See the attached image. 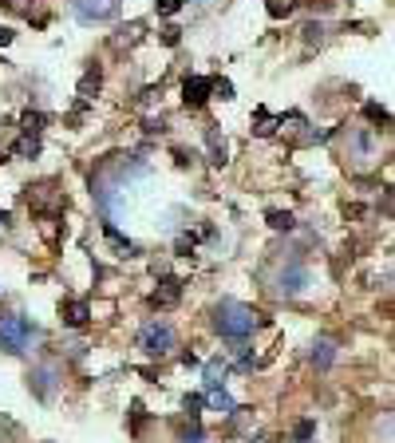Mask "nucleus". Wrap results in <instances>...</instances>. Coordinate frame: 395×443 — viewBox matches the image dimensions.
<instances>
[{"mask_svg":"<svg viewBox=\"0 0 395 443\" xmlns=\"http://www.w3.org/2000/svg\"><path fill=\"white\" fill-rule=\"evenodd\" d=\"M257 325H261V313L241 305V301H222V305L213 309V329L222 332L225 341H245Z\"/></svg>","mask_w":395,"mask_h":443,"instance_id":"nucleus-1","label":"nucleus"},{"mask_svg":"<svg viewBox=\"0 0 395 443\" xmlns=\"http://www.w3.org/2000/svg\"><path fill=\"white\" fill-rule=\"evenodd\" d=\"M32 320L28 317H0V348L8 357H20L28 345H32Z\"/></svg>","mask_w":395,"mask_h":443,"instance_id":"nucleus-2","label":"nucleus"},{"mask_svg":"<svg viewBox=\"0 0 395 443\" xmlns=\"http://www.w3.org/2000/svg\"><path fill=\"white\" fill-rule=\"evenodd\" d=\"M138 348H143L147 357H166L174 348V329L170 325H159V320L147 325V329L138 332Z\"/></svg>","mask_w":395,"mask_h":443,"instance_id":"nucleus-3","label":"nucleus"},{"mask_svg":"<svg viewBox=\"0 0 395 443\" xmlns=\"http://www.w3.org/2000/svg\"><path fill=\"white\" fill-rule=\"evenodd\" d=\"M72 8H75L79 20L95 24V20H111V16L119 13V0H72Z\"/></svg>","mask_w":395,"mask_h":443,"instance_id":"nucleus-4","label":"nucleus"},{"mask_svg":"<svg viewBox=\"0 0 395 443\" xmlns=\"http://www.w3.org/2000/svg\"><path fill=\"white\" fill-rule=\"evenodd\" d=\"M210 91H213V79H210V75H186L182 103H186V107H202V103L210 99Z\"/></svg>","mask_w":395,"mask_h":443,"instance_id":"nucleus-5","label":"nucleus"},{"mask_svg":"<svg viewBox=\"0 0 395 443\" xmlns=\"http://www.w3.org/2000/svg\"><path fill=\"white\" fill-rule=\"evenodd\" d=\"M305 285H309V270H305V265H289V270L281 273V293L296 297V293H305Z\"/></svg>","mask_w":395,"mask_h":443,"instance_id":"nucleus-6","label":"nucleus"},{"mask_svg":"<svg viewBox=\"0 0 395 443\" xmlns=\"http://www.w3.org/2000/svg\"><path fill=\"white\" fill-rule=\"evenodd\" d=\"M178 297H182V281H178V277H162V285L154 289L150 301L159 309H170V305H178Z\"/></svg>","mask_w":395,"mask_h":443,"instance_id":"nucleus-7","label":"nucleus"},{"mask_svg":"<svg viewBox=\"0 0 395 443\" xmlns=\"http://www.w3.org/2000/svg\"><path fill=\"white\" fill-rule=\"evenodd\" d=\"M60 317H63V325L79 329V325H87V317H91V305H87V301H63Z\"/></svg>","mask_w":395,"mask_h":443,"instance_id":"nucleus-8","label":"nucleus"},{"mask_svg":"<svg viewBox=\"0 0 395 443\" xmlns=\"http://www.w3.org/2000/svg\"><path fill=\"white\" fill-rule=\"evenodd\" d=\"M99 87H103V75H99V68H87L83 79H79V99H95L99 95Z\"/></svg>","mask_w":395,"mask_h":443,"instance_id":"nucleus-9","label":"nucleus"},{"mask_svg":"<svg viewBox=\"0 0 395 443\" xmlns=\"http://www.w3.org/2000/svg\"><path fill=\"white\" fill-rule=\"evenodd\" d=\"M332 360H336L332 341H316V345H312V364H316V368H332Z\"/></svg>","mask_w":395,"mask_h":443,"instance_id":"nucleus-10","label":"nucleus"},{"mask_svg":"<svg viewBox=\"0 0 395 443\" xmlns=\"http://www.w3.org/2000/svg\"><path fill=\"white\" fill-rule=\"evenodd\" d=\"M103 234H107V242H111V246L119 249V258H135V254H138V249H135V242H127V238L119 234L115 226H103Z\"/></svg>","mask_w":395,"mask_h":443,"instance_id":"nucleus-11","label":"nucleus"},{"mask_svg":"<svg viewBox=\"0 0 395 443\" xmlns=\"http://www.w3.org/2000/svg\"><path fill=\"white\" fill-rule=\"evenodd\" d=\"M44 123H48V115H40V111H24V119H20V131H24V135H32V139H40Z\"/></svg>","mask_w":395,"mask_h":443,"instance_id":"nucleus-12","label":"nucleus"},{"mask_svg":"<svg viewBox=\"0 0 395 443\" xmlns=\"http://www.w3.org/2000/svg\"><path fill=\"white\" fill-rule=\"evenodd\" d=\"M210 407H213V412H222V416H229L237 404H234V396L225 392V388H213V392H210Z\"/></svg>","mask_w":395,"mask_h":443,"instance_id":"nucleus-13","label":"nucleus"},{"mask_svg":"<svg viewBox=\"0 0 395 443\" xmlns=\"http://www.w3.org/2000/svg\"><path fill=\"white\" fill-rule=\"evenodd\" d=\"M51 376H56L51 368H36V372H32V388H36V396H44V400L51 396Z\"/></svg>","mask_w":395,"mask_h":443,"instance_id":"nucleus-14","label":"nucleus"},{"mask_svg":"<svg viewBox=\"0 0 395 443\" xmlns=\"http://www.w3.org/2000/svg\"><path fill=\"white\" fill-rule=\"evenodd\" d=\"M222 380H225V364L222 360H210V364H206V392L222 388Z\"/></svg>","mask_w":395,"mask_h":443,"instance_id":"nucleus-15","label":"nucleus"},{"mask_svg":"<svg viewBox=\"0 0 395 443\" xmlns=\"http://www.w3.org/2000/svg\"><path fill=\"white\" fill-rule=\"evenodd\" d=\"M265 222H269V230H293V226H296V218L289 214V210H273Z\"/></svg>","mask_w":395,"mask_h":443,"instance_id":"nucleus-16","label":"nucleus"},{"mask_svg":"<svg viewBox=\"0 0 395 443\" xmlns=\"http://www.w3.org/2000/svg\"><path fill=\"white\" fill-rule=\"evenodd\" d=\"M296 8V0H265V13L273 16V20H281V16H289Z\"/></svg>","mask_w":395,"mask_h":443,"instance_id":"nucleus-17","label":"nucleus"},{"mask_svg":"<svg viewBox=\"0 0 395 443\" xmlns=\"http://www.w3.org/2000/svg\"><path fill=\"white\" fill-rule=\"evenodd\" d=\"M277 123H281V119H273L265 107H257V127H253L257 135H273V131H277Z\"/></svg>","mask_w":395,"mask_h":443,"instance_id":"nucleus-18","label":"nucleus"},{"mask_svg":"<svg viewBox=\"0 0 395 443\" xmlns=\"http://www.w3.org/2000/svg\"><path fill=\"white\" fill-rule=\"evenodd\" d=\"M16 155H20V159H36V155H40V139H32V135H24V139H20V143H16Z\"/></svg>","mask_w":395,"mask_h":443,"instance_id":"nucleus-19","label":"nucleus"},{"mask_svg":"<svg viewBox=\"0 0 395 443\" xmlns=\"http://www.w3.org/2000/svg\"><path fill=\"white\" fill-rule=\"evenodd\" d=\"M202 407H206V396H186V400H182V412H186V416H190V419H198V416H202Z\"/></svg>","mask_w":395,"mask_h":443,"instance_id":"nucleus-20","label":"nucleus"},{"mask_svg":"<svg viewBox=\"0 0 395 443\" xmlns=\"http://www.w3.org/2000/svg\"><path fill=\"white\" fill-rule=\"evenodd\" d=\"M178 443H206V431L198 428V419H194V423H190V428L182 431V435H178Z\"/></svg>","mask_w":395,"mask_h":443,"instance_id":"nucleus-21","label":"nucleus"},{"mask_svg":"<svg viewBox=\"0 0 395 443\" xmlns=\"http://www.w3.org/2000/svg\"><path fill=\"white\" fill-rule=\"evenodd\" d=\"M312 431H316V423H312V419H300L293 428V435H296V443H305V440H312Z\"/></svg>","mask_w":395,"mask_h":443,"instance_id":"nucleus-22","label":"nucleus"},{"mask_svg":"<svg viewBox=\"0 0 395 443\" xmlns=\"http://www.w3.org/2000/svg\"><path fill=\"white\" fill-rule=\"evenodd\" d=\"M154 8H159V16H174L182 8V0H154Z\"/></svg>","mask_w":395,"mask_h":443,"instance_id":"nucleus-23","label":"nucleus"},{"mask_svg":"<svg viewBox=\"0 0 395 443\" xmlns=\"http://www.w3.org/2000/svg\"><path fill=\"white\" fill-rule=\"evenodd\" d=\"M210 155H213V162H218V166L225 162V143L218 135H210Z\"/></svg>","mask_w":395,"mask_h":443,"instance_id":"nucleus-24","label":"nucleus"},{"mask_svg":"<svg viewBox=\"0 0 395 443\" xmlns=\"http://www.w3.org/2000/svg\"><path fill=\"white\" fill-rule=\"evenodd\" d=\"M213 91L222 99H234V84H229V79H213Z\"/></svg>","mask_w":395,"mask_h":443,"instance_id":"nucleus-25","label":"nucleus"},{"mask_svg":"<svg viewBox=\"0 0 395 443\" xmlns=\"http://www.w3.org/2000/svg\"><path fill=\"white\" fill-rule=\"evenodd\" d=\"M364 111H368V119H376V123H387V111H383L380 103H368Z\"/></svg>","mask_w":395,"mask_h":443,"instance_id":"nucleus-26","label":"nucleus"},{"mask_svg":"<svg viewBox=\"0 0 395 443\" xmlns=\"http://www.w3.org/2000/svg\"><path fill=\"white\" fill-rule=\"evenodd\" d=\"M178 40H182V28H166V32H162V44H178Z\"/></svg>","mask_w":395,"mask_h":443,"instance_id":"nucleus-27","label":"nucleus"},{"mask_svg":"<svg viewBox=\"0 0 395 443\" xmlns=\"http://www.w3.org/2000/svg\"><path fill=\"white\" fill-rule=\"evenodd\" d=\"M4 44H13V32H8V28H0V48H4Z\"/></svg>","mask_w":395,"mask_h":443,"instance_id":"nucleus-28","label":"nucleus"},{"mask_svg":"<svg viewBox=\"0 0 395 443\" xmlns=\"http://www.w3.org/2000/svg\"><path fill=\"white\" fill-rule=\"evenodd\" d=\"M0 226H8V210H0Z\"/></svg>","mask_w":395,"mask_h":443,"instance_id":"nucleus-29","label":"nucleus"},{"mask_svg":"<svg viewBox=\"0 0 395 443\" xmlns=\"http://www.w3.org/2000/svg\"><path fill=\"white\" fill-rule=\"evenodd\" d=\"M4 159H8V155H4V150H0V166H4Z\"/></svg>","mask_w":395,"mask_h":443,"instance_id":"nucleus-30","label":"nucleus"}]
</instances>
